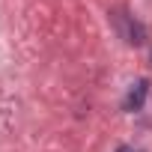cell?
I'll return each mask as SVG.
<instances>
[{
	"mask_svg": "<svg viewBox=\"0 0 152 152\" xmlns=\"http://www.w3.org/2000/svg\"><path fill=\"white\" fill-rule=\"evenodd\" d=\"M146 90H149V81H137V84L131 87L128 99H125V110H137V107L143 104V96H146Z\"/></svg>",
	"mask_w": 152,
	"mask_h": 152,
	"instance_id": "cell-1",
	"label": "cell"
},
{
	"mask_svg": "<svg viewBox=\"0 0 152 152\" xmlns=\"http://www.w3.org/2000/svg\"><path fill=\"white\" fill-rule=\"evenodd\" d=\"M116 152H137V149H131V146H119Z\"/></svg>",
	"mask_w": 152,
	"mask_h": 152,
	"instance_id": "cell-2",
	"label": "cell"
}]
</instances>
